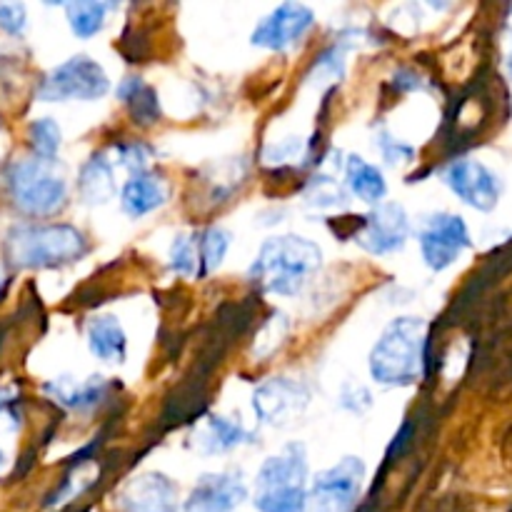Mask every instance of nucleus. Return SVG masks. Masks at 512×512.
Wrapping results in <instances>:
<instances>
[{"mask_svg":"<svg viewBox=\"0 0 512 512\" xmlns=\"http://www.w3.org/2000/svg\"><path fill=\"white\" fill-rule=\"evenodd\" d=\"M13 203L28 215H53L68 198L65 180L50 168L48 160H18L5 173Z\"/></svg>","mask_w":512,"mask_h":512,"instance_id":"5","label":"nucleus"},{"mask_svg":"<svg viewBox=\"0 0 512 512\" xmlns=\"http://www.w3.org/2000/svg\"><path fill=\"white\" fill-rule=\"evenodd\" d=\"M308 458L303 445H288L260 468L255 480V508L260 512H310L308 510Z\"/></svg>","mask_w":512,"mask_h":512,"instance_id":"4","label":"nucleus"},{"mask_svg":"<svg viewBox=\"0 0 512 512\" xmlns=\"http://www.w3.org/2000/svg\"><path fill=\"white\" fill-rule=\"evenodd\" d=\"M88 348L103 363H123L128 338L123 325L113 315H98L88 325Z\"/></svg>","mask_w":512,"mask_h":512,"instance_id":"16","label":"nucleus"},{"mask_svg":"<svg viewBox=\"0 0 512 512\" xmlns=\"http://www.w3.org/2000/svg\"><path fill=\"white\" fill-rule=\"evenodd\" d=\"M118 98L128 105L135 123L150 125L158 120L160 115L158 95H155V90L150 88V85H145L140 78H125L118 88Z\"/></svg>","mask_w":512,"mask_h":512,"instance_id":"21","label":"nucleus"},{"mask_svg":"<svg viewBox=\"0 0 512 512\" xmlns=\"http://www.w3.org/2000/svg\"><path fill=\"white\" fill-rule=\"evenodd\" d=\"M45 393L53 395L55 403L65 405L70 410H90L105 398L108 385H105L103 378H88L83 383L73 378H58L45 385Z\"/></svg>","mask_w":512,"mask_h":512,"instance_id":"18","label":"nucleus"},{"mask_svg":"<svg viewBox=\"0 0 512 512\" xmlns=\"http://www.w3.org/2000/svg\"><path fill=\"white\" fill-rule=\"evenodd\" d=\"M443 180L465 205H470L475 210H483V213H488V210H493L498 205L500 190H503V185H500L498 175L493 170L470 158L450 163L445 168Z\"/></svg>","mask_w":512,"mask_h":512,"instance_id":"10","label":"nucleus"},{"mask_svg":"<svg viewBox=\"0 0 512 512\" xmlns=\"http://www.w3.org/2000/svg\"><path fill=\"white\" fill-rule=\"evenodd\" d=\"M110 90L108 73L103 65L88 55H75L63 65L50 70L38 88L43 103H65V100H98Z\"/></svg>","mask_w":512,"mask_h":512,"instance_id":"6","label":"nucleus"},{"mask_svg":"<svg viewBox=\"0 0 512 512\" xmlns=\"http://www.w3.org/2000/svg\"><path fill=\"white\" fill-rule=\"evenodd\" d=\"M25 25H28V15H25L23 3H0V28L8 35H23Z\"/></svg>","mask_w":512,"mask_h":512,"instance_id":"27","label":"nucleus"},{"mask_svg":"<svg viewBox=\"0 0 512 512\" xmlns=\"http://www.w3.org/2000/svg\"><path fill=\"white\" fill-rule=\"evenodd\" d=\"M310 393L303 383L290 378H270L253 393V410L260 423L288 425L308 408Z\"/></svg>","mask_w":512,"mask_h":512,"instance_id":"9","label":"nucleus"},{"mask_svg":"<svg viewBox=\"0 0 512 512\" xmlns=\"http://www.w3.org/2000/svg\"><path fill=\"white\" fill-rule=\"evenodd\" d=\"M113 5L108 3H70L65 5V13H68L70 30H73L78 38H93L95 33H100L105 25V15Z\"/></svg>","mask_w":512,"mask_h":512,"instance_id":"22","label":"nucleus"},{"mask_svg":"<svg viewBox=\"0 0 512 512\" xmlns=\"http://www.w3.org/2000/svg\"><path fill=\"white\" fill-rule=\"evenodd\" d=\"M508 73L512 75V50H510V55H508Z\"/></svg>","mask_w":512,"mask_h":512,"instance_id":"29","label":"nucleus"},{"mask_svg":"<svg viewBox=\"0 0 512 512\" xmlns=\"http://www.w3.org/2000/svg\"><path fill=\"white\" fill-rule=\"evenodd\" d=\"M190 443H193V448L198 450V453L220 455L238 448V445L253 443V435H250L240 423L220 418V415H208V418L195 428Z\"/></svg>","mask_w":512,"mask_h":512,"instance_id":"15","label":"nucleus"},{"mask_svg":"<svg viewBox=\"0 0 512 512\" xmlns=\"http://www.w3.org/2000/svg\"><path fill=\"white\" fill-rule=\"evenodd\" d=\"M345 180H348L350 193L363 200V203L380 205V200L388 193L383 173L375 165H370L368 160L358 158V155H350L348 163H345Z\"/></svg>","mask_w":512,"mask_h":512,"instance_id":"20","label":"nucleus"},{"mask_svg":"<svg viewBox=\"0 0 512 512\" xmlns=\"http://www.w3.org/2000/svg\"><path fill=\"white\" fill-rule=\"evenodd\" d=\"M165 200H168L165 183L148 173L133 175V178L125 183L123 193H120V205H123V210L130 218H143V215L153 213V210H158Z\"/></svg>","mask_w":512,"mask_h":512,"instance_id":"17","label":"nucleus"},{"mask_svg":"<svg viewBox=\"0 0 512 512\" xmlns=\"http://www.w3.org/2000/svg\"><path fill=\"white\" fill-rule=\"evenodd\" d=\"M200 248V275H208L210 270L223 263L225 253L230 248V233L223 228H208L198 235Z\"/></svg>","mask_w":512,"mask_h":512,"instance_id":"23","label":"nucleus"},{"mask_svg":"<svg viewBox=\"0 0 512 512\" xmlns=\"http://www.w3.org/2000/svg\"><path fill=\"white\" fill-rule=\"evenodd\" d=\"M468 248L470 233L460 215L438 213L420 230V253L433 270L450 268Z\"/></svg>","mask_w":512,"mask_h":512,"instance_id":"8","label":"nucleus"},{"mask_svg":"<svg viewBox=\"0 0 512 512\" xmlns=\"http://www.w3.org/2000/svg\"><path fill=\"white\" fill-rule=\"evenodd\" d=\"M3 465H5V455L0 453V468H3Z\"/></svg>","mask_w":512,"mask_h":512,"instance_id":"30","label":"nucleus"},{"mask_svg":"<svg viewBox=\"0 0 512 512\" xmlns=\"http://www.w3.org/2000/svg\"><path fill=\"white\" fill-rule=\"evenodd\" d=\"M118 158H120V165H123V168L133 170L135 175H140V173H145V168H148L150 148H148V145H143V143L120 145Z\"/></svg>","mask_w":512,"mask_h":512,"instance_id":"26","label":"nucleus"},{"mask_svg":"<svg viewBox=\"0 0 512 512\" xmlns=\"http://www.w3.org/2000/svg\"><path fill=\"white\" fill-rule=\"evenodd\" d=\"M428 325L423 318H398L385 328L370 353V373L380 385H413L423 378Z\"/></svg>","mask_w":512,"mask_h":512,"instance_id":"2","label":"nucleus"},{"mask_svg":"<svg viewBox=\"0 0 512 512\" xmlns=\"http://www.w3.org/2000/svg\"><path fill=\"white\" fill-rule=\"evenodd\" d=\"M28 135H30V148H33V153L38 155L40 160L53 163V158L60 150V138H63V135H60L58 123H55L53 118H38L30 123Z\"/></svg>","mask_w":512,"mask_h":512,"instance_id":"24","label":"nucleus"},{"mask_svg":"<svg viewBox=\"0 0 512 512\" xmlns=\"http://www.w3.org/2000/svg\"><path fill=\"white\" fill-rule=\"evenodd\" d=\"M365 465L360 458H345L315 475L308 490L310 512H353L363 490Z\"/></svg>","mask_w":512,"mask_h":512,"instance_id":"7","label":"nucleus"},{"mask_svg":"<svg viewBox=\"0 0 512 512\" xmlns=\"http://www.w3.org/2000/svg\"><path fill=\"white\" fill-rule=\"evenodd\" d=\"M248 498L240 473H208L195 483L185 500V512H233Z\"/></svg>","mask_w":512,"mask_h":512,"instance_id":"13","label":"nucleus"},{"mask_svg":"<svg viewBox=\"0 0 512 512\" xmlns=\"http://www.w3.org/2000/svg\"><path fill=\"white\" fill-rule=\"evenodd\" d=\"M408 233L410 223L403 205L380 203L373 213L360 220L355 243H360V248L373 255H388L403 248Z\"/></svg>","mask_w":512,"mask_h":512,"instance_id":"11","label":"nucleus"},{"mask_svg":"<svg viewBox=\"0 0 512 512\" xmlns=\"http://www.w3.org/2000/svg\"><path fill=\"white\" fill-rule=\"evenodd\" d=\"M378 145L383 158L390 160V163H400V160H408L410 155H413V148H410V145L398 143V140H393L390 135H383V138L378 140Z\"/></svg>","mask_w":512,"mask_h":512,"instance_id":"28","label":"nucleus"},{"mask_svg":"<svg viewBox=\"0 0 512 512\" xmlns=\"http://www.w3.org/2000/svg\"><path fill=\"white\" fill-rule=\"evenodd\" d=\"M0 285H3V273H0Z\"/></svg>","mask_w":512,"mask_h":512,"instance_id":"31","label":"nucleus"},{"mask_svg":"<svg viewBox=\"0 0 512 512\" xmlns=\"http://www.w3.org/2000/svg\"><path fill=\"white\" fill-rule=\"evenodd\" d=\"M170 268L178 275H200L198 235H178L170 245Z\"/></svg>","mask_w":512,"mask_h":512,"instance_id":"25","label":"nucleus"},{"mask_svg":"<svg viewBox=\"0 0 512 512\" xmlns=\"http://www.w3.org/2000/svg\"><path fill=\"white\" fill-rule=\"evenodd\" d=\"M323 265V250L300 235L270 238L260 248L250 278L273 295H298Z\"/></svg>","mask_w":512,"mask_h":512,"instance_id":"1","label":"nucleus"},{"mask_svg":"<svg viewBox=\"0 0 512 512\" xmlns=\"http://www.w3.org/2000/svg\"><path fill=\"white\" fill-rule=\"evenodd\" d=\"M78 190H80V198H83L88 205H105L108 200H113L115 195L113 168H110L108 158H105L103 153L93 155V158L83 165L78 178Z\"/></svg>","mask_w":512,"mask_h":512,"instance_id":"19","label":"nucleus"},{"mask_svg":"<svg viewBox=\"0 0 512 512\" xmlns=\"http://www.w3.org/2000/svg\"><path fill=\"white\" fill-rule=\"evenodd\" d=\"M123 512H178V490L160 473H145L130 480L118 495Z\"/></svg>","mask_w":512,"mask_h":512,"instance_id":"14","label":"nucleus"},{"mask_svg":"<svg viewBox=\"0 0 512 512\" xmlns=\"http://www.w3.org/2000/svg\"><path fill=\"white\" fill-rule=\"evenodd\" d=\"M315 15L303 3H283L253 30V45L265 50H288L308 35Z\"/></svg>","mask_w":512,"mask_h":512,"instance_id":"12","label":"nucleus"},{"mask_svg":"<svg viewBox=\"0 0 512 512\" xmlns=\"http://www.w3.org/2000/svg\"><path fill=\"white\" fill-rule=\"evenodd\" d=\"M88 253V240L73 225H18L5 235V258L18 268H58Z\"/></svg>","mask_w":512,"mask_h":512,"instance_id":"3","label":"nucleus"}]
</instances>
